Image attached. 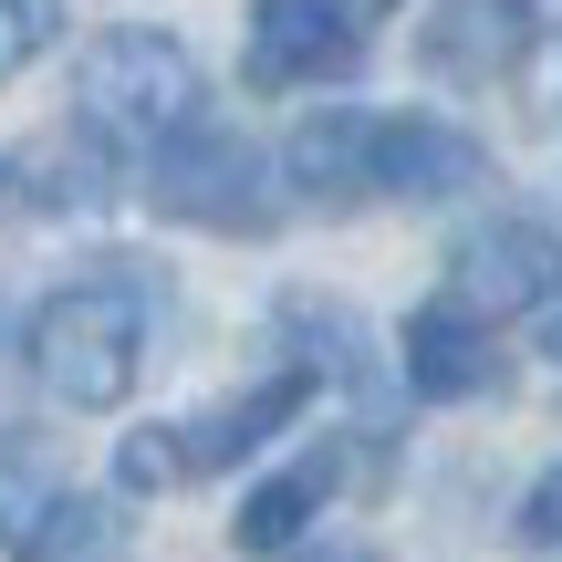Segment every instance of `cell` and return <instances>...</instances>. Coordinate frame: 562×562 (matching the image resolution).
I'll list each match as a JSON object with an SVG mask.
<instances>
[{
	"label": "cell",
	"instance_id": "obj_1",
	"mask_svg": "<svg viewBox=\"0 0 562 562\" xmlns=\"http://www.w3.org/2000/svg\"><path fill=\"white\" fill-rule=\"evenodd\" d=\"M157 313H167V281L146 261H104L83 281H63V292L32 302V323H21V364H32V385L53 406H74V417H94V406H125L146 375V344H157Z\"/></svg>",
	"mask_w": 562,
	"mask_h": 562
},
{
	"label": "cell",
	"instance_id": "obj_2",
	"mask_svg": "<svg viewBox=\"0 0 562 562\" xmlns=\"http://www.w3.org/2000/svg\"><path fill=\"white\" fill-rule=\"evenodd\" d=\"M74 115L94 125L104 146H157L178 136V125H199V53H188L178 32H157V21H115V32L83 42L74 63Z\"/></svg>",
	"mask_w": 562,
	"mask_h": 562
},
{
	"label": "cell",
	"instance_id": "obj_3",
	"mask_svg": "<svg viewBox=\"0 0 562 562\" xmlns=\"http://www.w3.org/2000/svg\"><path fill=\"white\" fill-rule=\"evenodd\" d=\"M313 396H323V385L281 364L271 385H250V396H220L209 417H178V427H136V438L115 448V490H136V501H167V490H188V480H220V469L261 459V448H271V438H281V427H292Z\"/></svg>",
	"mask_w": 562,
	"mask_h": 562
},
{
	"label": "cell",
	"instance_id": "obj_4",
	"mask_svg": "<svg viewBox=\"0 0 562 562\" xmlns=\"http://www.w3.org/2000/svg\"><path fill=\"white\" fill-rule=\"evenodd\" d=\"M146 199L157 220H188V229H220V240H261L281 220V178L250 136H220V125H178V136L146 146Z\"/></svg>",
	"mask_w": 562,
	"mask_h": 562
},
{
	"label": "cell",
	"instance_id": "obj_5",
	"mask_svg": "<svg viewBox=\"0 0 562 562\" xmlns=\"http://www.w3.org/2000/svg\"><path fill=\"white\" fill-rule=\"evenodd\" d=\"M125 146H104L83 115L63 125H32V136L0 146V220L11 229H53V220H104L125 188Z\"/></svg>",
	"mask_w": 562,
	"mask_h": 562
},
{
	"label": "cell",
	"instance_id": "obj_6",
	"mask_svg": "<svg viewBox=\"0 0 562 562\" xmlns=\"http://www.w3.org/2000/svg\"><path fill=\"white\" fill-rule=\"evenodd\" d=\"M490 178V146L469 136V125H448V115H364V188L375 199H406V209H427V199H469V188Z\"/></svg>",
	"mask_w": 562,
	"mask_h": 562
},
{
	"label": "cell",
	"instance_id": "obj_7",
	"mask_svg": "<svg viewBox=\"0 0 562 562\" xmlns=\"http://www.w3.org/2000/svg\"><path fill=\"white\" fill-rule=\"evenodd\" d=\"M448 292H459L480 323L542 313V302L562 292V240L542 220H480V229L448 240Z\"/></svg>",
	"mask_w": 562,
	"mask_h": 562
},
{
	"label": "cell",
	"instance_id": "obj_8",
	"mask_svg": "<svg viewBox=\"0 0 562 562\" xmlns=\"http://www.w3.org/2000/svg\"><path fill=\"white\" fill-rule=\"evenodd\" d=\"M364 63V32L334 11V0H250V42L240 74L261 94H292V83H344Z\"/></svg>",
	"mask_w": 562,
	"mask_h": 562
},
{
	"label": "cell",
	"instance_id": "obj_9",
	"mask_svg": "<svg viewBox=\"0 0 562 562\" xmlns=\"http://www.w3.org/2000/svg\"><path fill=\"white\" fill-rule=\"evenodd\" d=\"M531 42H542V0H438L417 32V63L438 83L490 94V83H510L531 63Z\"/></svg>",
	"mask_w": 562,
	"mask_h": 562
},
{
	"label": "cell",
	"instance_id": "obj_10",
	"mask_svg": "<svg viewBox=\"0 0 562 562\" xmlns=\"http://www.w3.org/2000/svg\"><path fill=\"white\" fill-rule=\"evenodd\" d=\"M396 355H406V396H417V406H469V396L501 385V334H490L459 292L417 302L406 334H396Z\"/></svg>",
	"mask_w": 562,
	"mask_h": 562
},
{
	"label": "cell",
	"instance_id": "obj_11",
	"mask_svg": "<svg viewBox=\"0 0 562 562\" xmlns=\"http://www.w3.org/2000/svg\"><path fill=\"white\" fill-rule=\"evenodd\" d=\"M281 199H313V209H375L364 188V104H323V115L292 125V146L271 157Z\"/></svg>",
	"mask_w": 562,
	"mask_h": 562
},
{
	"label": "cell",
	"instance_id": "obj_12",
	"mask_svg": "<svg viewBox=\"0 0 562 562\" xmlns=\"http://www.w3.org/2000/svg\"><path fill=\"white\" fill-rule=\"evenodd\" d=\"M334 490H344V448H302L292 469H271V480L240 501L229 542H240V552H292L302 531L323 521V501H334Z\"/></svg>",
	"mask_w": 562,
	"mask_h": 562
},
{
	"label": "cell",
	"instance_id": "obj_13",
	"mask_svg": "<svg viewBox=\"0 0 562 562\" xmlns=\"http://www.w3.org/2000/svg\"><path fill=\"white\" fill-rule=\"evenodd\" d=\"M271 313H281V344H292V375L344 385V396H375V355H364V334H355V313H344V302L281 292Z\"/></svg>",
	"mask_w": 562,
	"mask_h": 562
},
{
	"label": "cell",
	"instance_id": "obj_14",
	"mask_svg": "<svg viewBox=\"0 0 562 562\" xmlns=\"http://www.w3.org/2000/svg\"><path fill=\"white\" fill-rule=\"evenodd\" d=\"M104 542H115V510H104L94 490H74V480H63L53 501L32 510V531H21L11 552H21V562H83V552H104Z\"/></svg>",
	"mask_w": 562,
	"mask_h": 562
},
{
	"label": "cell",
	"instance_id": "obj_15",
	"mask_svg": "<svg viewBox=\"0 0 562 562\" xmlns=\"http://www.w3.org/2000/svg\"><path fill=\"white\" fill-rule=\"evenodd\" d=\"M53 490H63L53 448H42V438H11V427H0V552L32 531V510L53 501Z\"/></svg>",
	"mask_w": 562,
	"mask_h": 562
},
{
	"label": "cell",
	"instance_id": "obj_16",
	"mask_svg": "<svg viewBox=\"0 0 562 562\" xmlns=\"http://www.w3.org/2000/svg\"><path fill=\"white\" fill-rule=\"evenodd\" d=\"M53 42H63V0H0V83L32 74Z\"/></svg>",
	"mask_w": 562,
	"mask_h": 562
},
{
	"label": "cell",
	"instance_id": "obj_17",
	"mask_svg": "<svg viewBox=\"0 0 562 562\" xmlns=\"http://www.w3.org/2000/svg\"><path fill=\"white\" fill-rule=\"evenodd\" d=\"M510 531H521V552H562V459L542 480L521 490V510H510Z\"/></svg>",
	"mask_w": 562,
	"mask_h": 562
},
{
	"label": "cell",
	"instance_id": "obj_18",
	"mask_svg": "<svg viewBox=\"0 0 562 562\" xmlns=\"http://www.w3.org/2000/svg\"><path fill=\"white\" fill-rule=\"evenodd\" d=\"M334 11H344V21H355V32H375V21H385V11H396V0H334Z\"/></svg>",
	"mask_w": 562,
	"mask_h": 562
},
{
	"label": "cell",
	"instance_id": "obj_19",
	"mask_svg": "<svg viewBox=\"0 0 562 562\" xmlns=\"http://www.w3.org/2000/svg\"><path fill=\"white\" fill-rule=\"evenodd\" d=\"M302 562H385V552H364V542H323V552H302Z\"/></svg>",
	"mask_w": 562,
	"mask_h": 562
},
{
	"label": "cell",
	"instance_id": "obj_20",
	"mask_svg": "<svg viewBox=\"0 0 562 562\" xmlns=\"http://www.w3.org/2000/svg\"><path fill=\"white\" fill-rule=\"evenodd\" d=\"M542 313H552V323H542V355H552V364H562V292H552V302H542Z\"/></svg>",
	"mask_w": 562,
	"mask_h": 562
}]
</instances>
